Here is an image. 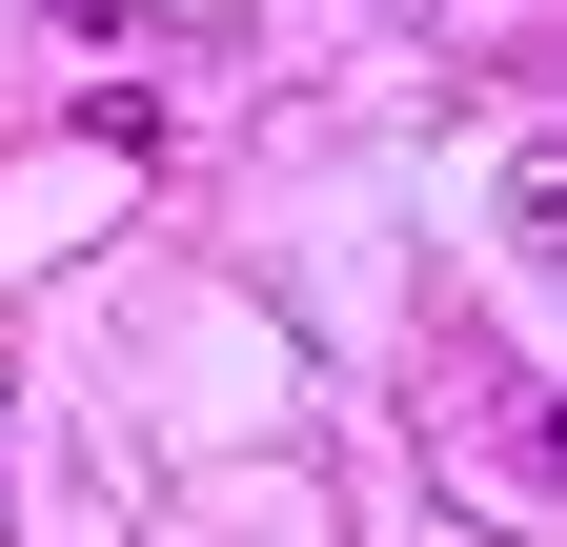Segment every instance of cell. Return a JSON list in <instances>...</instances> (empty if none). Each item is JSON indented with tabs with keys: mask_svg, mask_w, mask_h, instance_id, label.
<instances>
[]
</instances>
